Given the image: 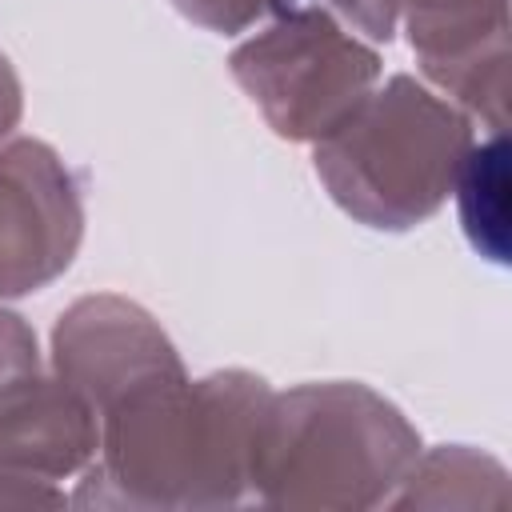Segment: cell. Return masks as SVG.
I'll return each mask as SVG.
<instances>
[{
  "instance_id": "obj_1",
  "label": "cell",
  "mask_w": 512,
  "mask_h": 512,
  "mask_svg": "<svg viewBox=\"0 0 512 512\" xmlns=\"http://www.w3.org/2000/svg\"><path fill=\"white\" fill-rule=\"evenodd\" d=\"M272 388L244 368L164 372L96 416L100 440L68 504L128 512H220L252 504Z\"/></svg>"
},
{
  "instance_id": "obj_2",
  "label": "cell",
  "mask_w": 512,
  "mask_h": 512,
  "mask_svg": "<svg viewBox=\"0 0 512 512\" xmlns=\"http://www.w3.org/2000/svg\"><path fill=\"white\" fill-rule=\"evenodd\" d=\"M420 432L376 388L360 380H320L272 392L256 468V508H388L404 472L420 456Z\"/></svg>"
},
{
  "instance_id": "obj_3",
  "label": "cell",
  "mask_w": 512,
  "mask_h": 512,
  "mask_svg": "<svg viewBox=\"0 0 512 512\" xmlns=\"http://www.w3.org/2000/svg\"><path fill=\"white\" fill-rule=\"evenodd\" d=\"M472 144L468 112L424 80L396 72L312 144V168L332 204L356 224L412 232L444 208Z\"/></svg>"
},
{
  "instance_id": "obj_4",
  "label": "cell",
  "mask_w": 512,
  "mask_h": 512,
  "mask_svg": "<svg viewBox=\"0 0 512 512\" xmlns=\"http://www.w3.org/2000/svg\"><path fill=\"white\" fill-rule=\"evenodd\" d=\"M228 72L280 140L316 144L380 84V52L328 4L300 0L236 44Z\"/></svg>"
},
{
  "instance_id": "obj_5",
  "label": "cell",
  "mask_w": 512,
  "mask_h": 512,
  "mask_svg": "<svg viewBox=\"0 0 512 512\" xmlns=\"http://www.w3.org/2000/svg\"><path fill=\"white\" fill-rule=\"evenodd\" d=\"M84 240V188L68 160L36 140L0 144V300L60 280Z\"/></svg>"
},
{
  "instance_id": "obj_6",
  "label": "cell",
  "mask_w": 512,
  "mask_h": 512,
  "mask_svg": "<svg viewBox=\"0 0 512 512\" xmlns=\"http://www.w3.org/2000/svg\"><path fill=\"white\" fill-rule=\"evenodd\" d=\"M48 368L100 416L132 388L180 372L184 360L148 308L116 292H96L56 316Z\"/></svg>"
},
{
  "instance_id": "obj_7",
  "label": "cell",
  "mask_w": 512,
  "mask_h": 512,
  "mask_svg": "<svg viewBox=\"0 0 512 512\" xmlns=\"http://www.w3.org/2000/svg\"><path fill=\"white\" fill-rule=\"evenodd\" d=\"M420 76L488 132L508 128V0H396Z\"/></svg>"
},
{
  "instance_id": "obj_8",
  "label": "cell",
  "mask_w": 512,
  "mask_h": 512,
  "mask_svg": "<svg viewBox=\"0 0 512 512\" xmlns=\"http://www.w3.org/2000/svg\"><path fill=\"white\" fill-rule=\"evenodd\" d=\"M96 412L52 372L36 368L0 384V468L40 480L80 476L96 456Z\"/></svg>"
},
{
  "instance_id": "obj_9",
  "label": "cell",
  "mask_w": 512,
  "mask_h": 512,
  "mask_svg": "<svg viewBox=\"0 0 512 512\" xmlns=\"http://www.w3.org/2000/svg\"><path fill=\"white\" fill-rule=\"evenodd\" d=\"M512 504L508 468L472 444H436L420 448L388 508H492Z\"/></svg>"
},
{
  "instance_id": "obj_10",
  "label": "cell",
  "mask_w": 512,
  "mask_h": 512,
  "mask_svg": "<svg viewBox=\"0 0 512 512\" xmlns=\"http://www.w3.org/2000/svg\"><path fill=\"white\" fill-rule=\"evenodd\" d=\"M460 228L476 256L488 264H508V136L488 132L476 140L452 184Z\"/></svg>"
},
{
  "instance_id": "obj_11",
  "label": "cell",
  "mask_w": 512,
  "mask_h": 512,
  "mask_svg": "<svg viewBox=\"0 0 512 512\" xmlns=\"http://www.w3.org/2000/svg\"><path fill=\"white\" fill-rule=\"evenodd\" d=\"M300 0H172V8L204 28V32H216V36H236V32H248L288 8H296Z\"/></svg>"
},
{
  "instance_id": "obj_12",
  "label": "cell",
  "mask_w": 512,
  "mask_h": 512,
  "mask_svg": "<svg viewBox=\"0 0 512 512\" xmlns=\"http://www.w3.org/2000/svg\"><path fill=\"white\" fill-rule=\"evenodd\" d=\"M36 368H44V356H40V340L32 324L20 312L0 304V384L24 372H36Z\"/></svg>"
},
{
  "instance_id": "obj_13",
  "label": "cell",
  "mask_w": 512,
  "mask_h": 512,
  "mask_svg": "<svg viewBox=\"0 0 512 512\" xmlns=\"http://www.w3.org/2000/svg\"><path fill=\"white\" fill-rule=\"evenodd\" d=\"M68 496L56 488V480H40L28 472H4L0 468V508H64Z\"/></svg>"
},
{
  "instance_id": "obj_14",
  "label": "cell",
  "mask_w": 512,
  "mask_h": 512,
  "mask_svg": "<svg viewBox=\"0 0 512 512\" xmlns=\"http://www.w3.org/2000/svg\"><path fill=\"white\" fill-rule=\"evenodd\" d=\"M328 8L348 20L356 32H364L368 40H392L396 36V0H328Z\"/></svg>"
},
{
  "instance_id": "obj_15",
  "label": "cell",
  "mask_w": 512,
  "mask_h": 512,
  "mask_svg": "<svg viewBox=\"0 0 512 512\" xmlns=\"http://www.w3.org/2000/svg\"><path fill=\"white\" fill-rule=\"evenodd\" d=\"M20 116H24V84L12 68V60L0 52V144L12 140Z\"/></svg>"
}]
</instances>
